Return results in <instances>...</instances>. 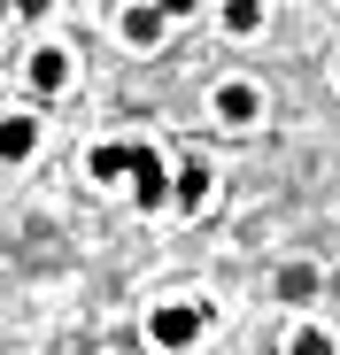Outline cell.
Wrapping results in <instances>:
<instances>
[{
  "label": "cell",
  "instance_id": "8992f818",
  "mask_svg": "<svg viewBox=\"0 0 340 355\" xmlns=\"http://www.w3.org/2000/svg\"><path fill=\"white\" fill-rule=\"evenodd\" d=\"M85 170L101 178V186H117V178H132V147H117V139H101V147L85 155Z\"/></svg>",
  "mask_w": 340,
  "mask_h": 355
},
{
  "label": "cell",
  "instance_id": "8fae6325",
  "mask_svg": "<svg viewBox=\"0 0 340 355\" xmlns=\"http://www.w3.org/2000/svg\"><path fill=\"white\" fill-rule=\"evenodd\" d=\"M287 355H332V340H325V332H317V324H302V332H294V340H287Z\"/></svg>",
  "mask_w": 340,
  "mask_h": 355
},
{
  "label": "cell",
  "instance_id": "277c9868",
  "mask_svg": "<svg viewBox=\"0 0 340 355\" xmlns=\"http://www.w3.org/2000/svg\"><path fill=\"white\" fill-rule=\"evenodd\" d=\"M24 78H31V85H39L46 101H54V93H62V85H70V54H62V46H39Z\"/></svg>",
  "mask_w": 340,
  "mask_h": 355
},
{
  "label": "cell",
  "instance_id": "30bf717a",
  "mask_svg": "<svg viewBox=\"0 0 340 355\" xmlns=\"http://www.w3.org/2000/svg\"><path fill=\"white\" fill-rule=\"evenodd\" d=\"M224 31H232V39L263 31V8H255V0H232V8H224Z\"/></svg>",
  "mask_w": 340,
  "mask_h": 355
},
{
  "label": "cell",
  "instance_id": "52a82bcc",
  "mask_svg": "<svg viewBox=\"0 0 340 355\" xmlns=\"http://www.w3.org/2000/svg\"><path fill=\"white\" fill-rule=\"evenodd\" d=\"M201 201H209V170H201V162H186V170H178V209L194 216Z\"/></svg>",
  "mask_w": 340,
  "mask_h": 355
},
{
  "label": "cell",
  "instance_id": "5b68a950",
  "mask_svg": "<svg viewBox=\"0 0 340 355\" xmlns=\"http://www.w3.org/2000/svg\"><path fill=\"white\" fill-rule=\"evenodd\" d=\"M216 116H224V124H255V116H263V93L255 85H216Z\"/></svg>",
  "mask_w": 340,
  "mask_h": 355
},
{
  "label": "cell",
  "instance_id": "3957f363",
  "mask_svg": "<svg viewBox=\"0 0 340 355\" xmlns=\"http://www.w3.org/2000/svg\"><path fill=\"white\" fill-rule=\"evenodd\" d=\"M39 155V116H0V162H31Z\"/></svg>",
  "mask_w": 340,
  "mask_h": 355
},
{
  "label": "cell",
  "instance_id": "6da1fadb",
  "mask_svg": "<svg viewBox=\"0 0 340 355\" xmlns=\"http://www.w3.org/2000/svg\"><path fill=\"white\" fill-rule=\"evenodd\" d=\"M201 324H209V309H194V302H170V309H155V317H147L155 347H194V340H201Z\"/></svg>",
  "mask_w": 340,
  "mask_h": 355
},
{
  "label": "cell",
  "instance_id": "7a4b0ae2",
  "mask_svg": "<svg viewBox=\"0 0 340 355\" xmlns=\"http://www.w3.org/2000/svg\"><path fill=\"white\" fill-rule=\"evenodd\" d=\"M132 201L155 216V209H170V170H162V155L155 147H132Z\"/></svg>",
  "mask_w": 340,
  "mask_h": 355
},
{
  "label": "cell",
  "instance_id": "ba28073f",
  "mask_svg": "<svg viewBox=\"0 0 340 355\" xmlns=\"http://www.w3.org/2000/svg\"><path fill=\"white\" fill-rule=\"evenodd\" d=\"M170 16H178V0H170V8H132V16H124V31H132V39L147 46V39H155V31H162Z\"/></svg>",
  "mask_w": 340,
  "mask_h": 355
},
{
  "label": "cell",
  "instance_id": "9c48e42d",
  "mask_svg": "<svg viewBox=\"0 0 340 355\" xmlns=\"http://www.w3.org/2000/svg\"><path fill=\"white\" fill-rule=\"evenodd\" d=\"M278 293H287V302H309V293H317V270H309V263H287V270H278Z\"/></svg>",
  "mask_w": 340,
  "mask_h": 355
}]
</instances>
